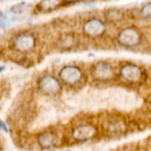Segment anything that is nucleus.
<instances>
[{
  "label": "nucleus",
  "mask_w": 151,
  "mask_h": 151,
  "mask_svg": "<svg viewBox=\"0 0 151 151\" xmlns=\"http://www.w3.org/2000/svg\"><path fill=\"white\" fill-rule=\"evenodd\" d=\"M60 0H41L38 4V8L42 12H52L59 7Z\"/></svg>",
  "instance_id": "9b49d317"
},
{
  "label": "nucleus",
  "mask_w": 151,
  "mask_h": 151,
  "mask_svg": "<svg viewBox=\"0 0 151 151\" xmlns=\"http://www.w3.org/2000/svg\"><path fill=\"white\" fill-rule=\"evenodd\" d=\"M120 75L124 80L130 83H135L140 79L142 71L138 66L134 64H126L120 69Z\"/></svg>",
  "instance_id": "0eeeda50"
},
{
  "label": "nucleus",
  "mask_w": 151,
  "mask_h": 151,
  "mask_svg": "<svg viewBox=\"0 0 151 151\" xmlns=\"http://www.w3.org/2000/svg\"><path fill=\"white\" fill-rule=\"evenodd\" d=\"M106 17H107L109 21H111V22H116V21L121 20L122 17H123V14H122V13H120L119 11H115V10H113V11H109V12H107Z\"/></svg>",
  "instance_id": "f8f14e48"
},
{
  "label": "nucleus",
  "mask_w": 151,
  "mask_h": 151,
  "mask_svg": "<svg viewBox=\"0 0 151 151\" xmlns=\"http://www.w3.org/2000/svg\"><path fill=\"white\" fill-rule=\"evenodd\" d=\"M96 133V130L93 126L89 124H83L75 127L72 132V136L78 141H85L93 138Z\"/></svg>",
  "instance_id": "1a4fd4ad"
},
{
  "label": "nucleus",
  "mask_w": 151,
  "mask_h": 151,
  "mask_svg": "<svg viewBox=\"0 0 151 151\" xmlns=\"http://www.w3.org/2000/svg\"><path fill=\"white\" fill-rule=\"evenodd\" d=\"M0 129H1L2 131H4L5 132H8V128H7L6 124L1 119H0Z\"/></svg>",
  "instance_id": "f3484780"
},
{
  "label": "nucleus",
  "mask_w": 151,
  "mask_h": 151,
  "mask_svg": "<svg viewBox=\"0 0 151 151\" xmlns=\"http://www.w3.org/2000/svg\"><path fill=\"white\" fill-rule=\"evenodd\" d=\"M93 78L98 80H109L113 78L114 71L110 64L107 62H98L93 68Z\"/></svg>",
  "instance_id": "6e6552de"
},
{
  "label": "nucleus",
  "mask_w": 151,
  "mask_h": 151,
  "mask_svg": "<svg viewBox=\"0 0 151 151\" xmlns=\"http://www.w3.org/2000/svg\"><path fill=\"white\" fill-rule=\"evenodd\" d=\"M109 130L111 132H121L122 130H124V125L120 121H115V123H112L109 126Z\"/></svg>",
  "instance_id": "2eb2a0df"
},
{
  "label": "nucleus",
  "mask_w": 151,
  "mask_h": 151,
  "mask_svg": "<svg viewBox=\"0 0 151 151\" xmlns=\"http://www.w3.org/2000/svg\"><path fill=\"white\" fill-rule=\"evenodd\" d=\"M106 30L105 24L99 19H91L87 21L83 27L84 33L91 37L101 36Z\"/></svg>",
  "instance_id": "423d86ee"
},
{
  "label": "nucleus",
  "mask_w": 151,
  "mask_h": 151,
  "mask_svg": "<svg viewBox=\"0 0 151 151\" xmlns=\"http://www.w3.org/2000/svg\"><path fill=\"white\" fill-rule=\"evenodd\" d=\"M37 86L39 91L45 95H55L61 89L60 82L52 76H45L41 78Z\"/></svg>",
  "instance_id": "7ed1b4c3"
},
{
  "label": "nucleus",
  "mask_w": 151,
  "mask_h": 151,
  "mask_svg": "<svg viewBox=\"0 0 151 151\" xmlns=\"http://www.w3.org/2000/svg\"><path fill=\"white\" fill-rule=\"evenodd\" d=\"M5 70V67H0V73Z\"/></svg>",
  "instance_id": "a211bd4d"
},
{
  "label": "nucleus",
  "mask_w": 151,
  "mask_h": 151,
  "mask_svg": "<svg viewBox=\"0 0 151 151\" xmlns=\"http://www.w3.org/2000/svg\"><path fill=\"white\" fill-rule=\"evenodd\" d=\"M60 78L68 85H75L82 78V71L76 66H65L59 73Z\"/></svg>",
  "instance_id": "20e7f679"
},
{
  "label": "nucleus",
  "mask_w": 151,
  "mask_h": 151,
  "mask_svg": "<svg viewBox=\"0 0 151 151\" xmlns=\"http://www.w3.org/2000/svg\"><path fill=\"white\" fill-rule=\"evenodd\" d=\"M37 142L39 146L44 149L52 148L57 144V137L51 132H45L39 134L37 137Z\"/></svg>",
  "instance_id": "9d476101"
},
{
  "label": "nucleus",
  "mask_w": 151,
  "mask_h": 151,
  "mask_svg": "<svg viewBox=\"0 0 151 151\" xmlns=\"http://www.w3.org/2000/svg\"><path fill=\"white\" fill-rule=\"evenodd\" d=\"M140 16L144 19H151V3L145 5L141 8Z\"/></svg>",
  "instance_id": "ddd939ff"
},
{
  "label": "nucleus",
  "mask_w": 151,
  "mask_h": 151,
  "mask_svg": "<svg viewBox=\"0 0 151 151\" xmlns=\"http://www.w3.org/2000/svg\"><path fill=\"white\" fill-rule=\"evenodd\" d=\"M108 100L119 109H129L136 104L135 96L123 89H116L108 93Z\"/></svg>",
  "instance_id": "f257e3e1"
},
{
  "label": "nucleus",
  "mask_w": 151,
  "mask_h": 151,
  "mask_svg": "<svg viewBox=\"0 0 151 151\" xmlns=\"http://www.w3.org/2000/svg\"><path fill=\"white\" fill-rule=\"evenodd\" d=\"M74 38L71 36H65L63 38L60 39V45L64 48H68L73 45L74 44Z\"/></svg>",
  "instance_id": "4468645a"
},
{
  "label": "nucleus",
  "mask_w": 151,
  "mask_h": 151,
  "mask_svg": "<svg viewBox=\"0 0 151 151\" xmlns=\"http://www.w3.org/2000/svg\"><path fill=\"white\" fill-rule=\"evenodd\" d=\"M23 6H23L22 4H18V5L13 6L12 9H11V11H12L13 13H21V12L22 11V9H23Z\"/></svg>",
  "instance_id": "dca6fc26"
},
{
  "label": "nucleus",
  "mask_w": 151,
  "mask_h": 151,
  "mask_svg": "<svg viewBox=\"0 0 151 151\" xmlns=\"http://www.w3.org/2000/svg\"><path fill=\"white\" fill-rule=\"evenodd\" d=\"M141 39L140 33L134 28H126L121 30L117 36V41L125 47H132L137 45Z\"/></svg>",
  "instance_id": "f03ea898"
},
{
  "label": "nucleus",
  "mask_w": 151,
  "mask_h": 151,
  "mask_svg": "<svg viewBox=\"0 0 151 151\" xmlns=\"http://www.w3.org/2000/svg\"><path fill=\"white\" fill-rule=\"evenodd\" d=\"M36 45V39L33 35L24 33L17 36L13 41L14 48L21 52H25L32 50Z\"/></svg>",
  "instance_id": "39448f33"
}]
</instances>
